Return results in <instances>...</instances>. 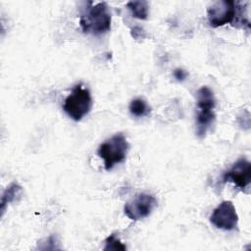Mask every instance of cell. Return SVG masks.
I'll list each match as a JSON object with an SVG mask.
<instances>
[{
	"mask_svg": "<svg viewBox=\"0 0 251 251\" xmlns=\"http://www.w3.org/2000/svg\"><path fill=\"white\" fill-rule=\"evenodd\" d=\"M126 246L121 242V240L116 236V234L109 235L105 240V247L104 250H122L125 251Z\"/></svg>",
	"mask_w": 251,
	"mask_h": 251,
	"instance_id": "7c38bea8",
	"label": "cell"
},
{
	"mask_svg": "<svg viewBox=\"0 0 251 251\" xmlns=\"http://www.w3.org/2000/svg\"><path fill=\"white\" fill-rule=\"evenodd\" d=\"M23 194V187L18 182H12L10 183L7 188L2 193L1 197V217H3V214L5 213L6 207L8 204L15 202L21 198Z\"/></svg>",
	"mask_w": 251,
	"mask_h": 251,
	"instance_id": "9c48e42d",
	"label": "cell"
},
{
	"mask_svg": "<svg viewBox=\"0 0 251 251\" xmlns=\"http://www.w3.org/2000/svg\"><path fill=\"white\" fill-rule=\"evenodd\" d=\"M197 114H196V135L204 138L207 131L215 123L216 99L211 88L202 86L197 90Z\"/></svg>",
	"mask_w": 251,
	"mask_h": 251,
	"instance_id": "7a4b0ae2",
	"label": "cell"
},
{
	"mask_svg": "<svg viewBox=\"0 0 251 251\" xmlns=\"http://www.w3.org/2000/svg\"><path fill=\"white\" fill-rule=\"evenodd\" d=\"M173 74H174L175 78H176L177 81H183V80L187 77V75H188L187 72H185L183 69H180V68L176 69Z\"/></svg>",
	"mask_w": 251,
	"mask_h": 251,
	"instance_id": "4fadbf2b",
	"label": "cell"
},
{
	"mask_svg": "<svg viewBox=\"0 0 251 251\" xmlns=\"http://www.w3.org/2000/svg\"><path fill=\"white\" fill-rule=\"evenodd\" d=\"M236 12V2L233 0H221L214 2L207 9L208 22L213 27L231 24Z\"/></svg>",
	"mask_w": 251,
	"mask_h": 251,
	"instance_id": "8992f818",
	"label": "cell"
},
{
	"mask_svg": "<svg viewBox=\"0 0 251 251\" xmlns=\"http://www.w3.org/2000/svg\"><path fill=\"white\" fill-rule=\"evenodd\" d=\"M112 16L106 2L93 4L91 1L83 8L79 16L81 30L87 34L99 35L111 29Z\"/></svg>",
	"mask_w": 251,
	"mask_h": 251,
	"instance_id": "6da1fadb",
	"label": "cell"
},
{
	"mask_svg": "<svg viewBox=\"0 0 251 251\" xmlns=\"http://www.w3.org/2000/svg\"><path fill=\"white\" fill-rule=\"evenodd\" d=\"M129 144L123 132L116 133L101 143L97 149L98 156L104 161V168L110 171L115 165L125 162Z\"/></svg>",
	"mask_w": 251,
	"mask_h": 251,
	"instance_id": "3957f363",
	"label": "cell"
},
{
	"mask_svg": "<svg viewBox=\"0 0 251 251\" xmlns=\"http://www.w3.org/2000/svg\"><path fill=\"white\" fill-rule=\"evenodd\" d=\"M157 207V199L149 193H138L124 207L125 215L132 220L139 221L148 217Z\"/></svg>",
	"mask_w": 251,
	"mask_h": 251,
	"instance_id": "5b68a950",
	"label": "cell"
},
{
	"mask_svg": "<svg viewBox=\"0 0 251 251\" xmlns=\"http://www.w3.org/2000/svg\"><path fill=\"white\" fill-rule=\"evenodd\" d=\"M142 33H144L143 29L139 26H134L131 28V35L133 38L135 39H139V38H143L144 36L142 35Z\"/></svg>",
	"mask_w": 251,
	"mask_h": 251,
	"instance_id": "5bb4252c",
	"label": "cell"
},
{
	"mask_svg": "<svg viewBox=\"0 0 251 251\" xmlns=\"http://www.w3.org/2000/svg\"><path fill=\"white\" fill-rule=\"evenodd\" d=\"M210 222L217 228L224 230H233L237 227L238 215L231 201H223L214 209L210 216Z\"/></svg>",
	"mask_w": 251,
	"mask_h": 251,
	"instance_id": "52a82bcc",
	"label": "cell"
},
{
	"mask_svg": "<svg viewBox=\"0 0 251 251\" xmlns=\"http://www.w3.org/2000/svg\"><path fill=\"white\" fill-rule=\"evenodd\" d=\"M223 182H232L237 188L244 189L251 181V163L246 158H240L223 174Z\"/></svg>",
	"mask_w": 251,
	"mask_h": 251,
	"instance_id": "ba28073f",
	"label": "cell"
},
{
	"mask_svg": "<svg viewBox=\"0 0 251 251\" xmlns=\"http://www.w3.org/2000/svg\"><path fill=\"white\" fill-rule=\"evenodd\" d=\"M128 110L132 116L137 118L146 117L151 112V108L149 107L147 102L142 98H135L131 100L128 106Z\"/></svg>",
	"mask_w": 251,
	"mask_h": 251,
	"instance_id": "8fae6325",
	"label": "cell"
},
{
	"mask_svg": "<svg viewBox=\"0 0 251 251\" xmlns=\"http://www.w3.org/2000/svg\"><path fill=\"white\" fill-rule=\"evenodd\" d=\"M92 104L93 102L89 89L82 83H77L66 97L63 104V110L69 118L75 122H79L90 112Z\"/></svg>",
	"mask_w": 251,
	"mask_h": 251,
	"instance_id": "277c9868",
	"label": "cell"
},
{
	"mask_svg": "<svg viewBox=\"0 0 251 251\" xmlns=\"http://www.w3.org/2000/svg\"><path fill=\"white\" fill-rule=\"evenodd\" d=\"M126 8L131 15L139 20H146L149 15V5L145 0H132L126 3Z\"/></svg>",
	"mask_w": 251,
	"mask_h": 251,
	"instance_id": "30bf717a",
	"label": "cell"
}]
</instances>
